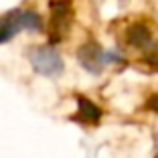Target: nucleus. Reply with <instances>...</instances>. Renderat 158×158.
I'll use <instances>...</instances> for the list:
<instances>
[{
	"label": "nucleus",
	"instance_id": "obj_6",
	"mask_svg": "<svg viewBox=\"0 0 158 158\" xmlns=\"http://www.w3.org/2000/svg\"><path fill=\"white\" fill-rule=\"evenodd\" d=\"M102 107L98 103H93L91 99H87L85 95H77V120L81 124L93 126L102 120Z\"/></svg>",
	"mask_w": 158,
	"mask_h": 158
},
{
	"label": "nucleus",
	"instance_id": "obj_3",
	"mask_svg": "<svg viewBox=\"0 0 158 158\" xmlns=\"http://www.w3.org/2000/svg\"><path fill=\"white\" fill-rule=\"evenodd\" d=\"M28 61H31V67L39 75H45V77H59L63 73V67H65L61 55L53 47H35V49H31Z\"/></svg>",
	"mask_w": 158,
	"mask_h": 158
},
{
	"label": "nucleus",
	"instance_id": "obj_5",
	"mask_svg": "<svg viewBox=\"0 0 158 158\" xmlns=\"http://www.w3.org/2000/svg\"><path fill=\"white\" fill-rule=\"evenodd\" d=\"M126 43L130 47H134V49L144 51V53H150L158 47L156 43H154L152 31H150V27L144 20H138V23L128 27V31H126Z\"/></svg>",
	"mask_w": 158,
	"mask_h": 158
},
{
	"label": "nucleus",
	"instance_id": "obj_7",
	"mask_svg": "<svg viewBox=\"0 0 158 158\" xmlns=\"http://www.w3.org/2000/svg\"><path fill=\"white\" fill-rule=\"evenodd\" d=\"M146 107H148L150 112L158 114V93H154V95H150V99L146 102Z\"/></svg>",
	"mask_w": 158,
	"mask_h": 158
},
{
	"label": "nucleus",
	"instance_id": "obj_4",
	"mask_svg": "<svg viewBox=\"0 0 158 158\" xmlns=\"http://www.w3.org/2000/svg\"><path fill=\"white\" fill-rule=\"evenodd\" d=\"M49 10H51V43H59L61 39L69 33L71 20H73V4L71 0H51L49 2Z\"/></svg>",
	"mask_w": 158,
	"mask_h": 158
},
{
	"label": "nucleus",
	"instance_id": "obj_2",
	"mask_svg": "<svg viewBox=\"0 0 158 158\" xmlns=\"http://www.w3.org/2000/svg\"><path fill=\"white\" fill-rule=\"evenodd\" d=\"M77 61L85 71H89V73H93V75H99L110 63L122 61V55L116 53V51H106V49H102V45L95 43V41H87V43H83V45L79 47Z\"/></svg>",
	"mask_w": 158,
	"mask_h": 158
},
{
	"label": "nucleus",
	"instance_id": "obj_1",
	"mask_svg": "<svg viewBox=\"0 0 158 158\" xmlns=\"http://www.w3.org/2000/svg\"><path fill=\"white\" fill-rule=\"evenodd\" d=\"M43 19L41 14L35 10H10L4 16H0V45L8 43L14 39L20 31H28V33H41L43 31Z\"/></svg>",
	"mask_w": 158,
	"mask_h": 158
}]
</instances>
